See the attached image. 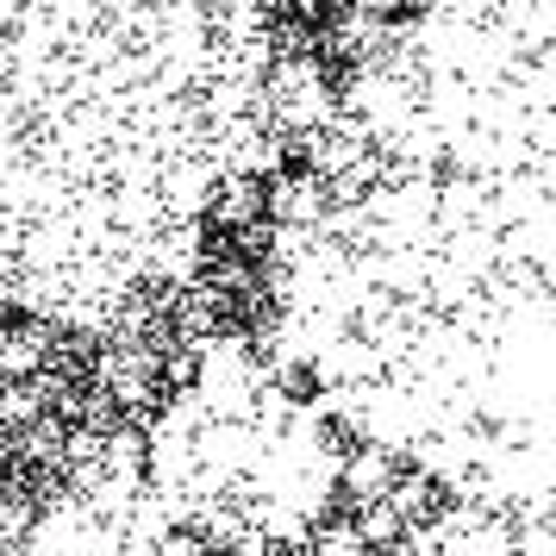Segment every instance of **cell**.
Listing matches in <instances>:
<instances>
[{
    "label": "cell",
    "mask_w": 556,
    "mask_h": 556,
    "mask_svg": "<svg viewBox=\"0 0 556 556\" xmlns=\"http://www.w3.org/2000/svg\"><path fill=\"white\" fill-rule=\"evenodd\" d=\"M0 556H194V544L169 531L144 476H70Z\"/></svg>",
    "instance_id": "cell-1"
},
{
    "label": "cell",
    "mask_w": 556,
    "mask_h": 556,
    "mask_svg": "<svg viewBox=\"0 0 556 556\" xmlns=\"http://www.w3.org/2000/svg\"><path fill=\"white\" fill-rule=\"evenodd\" d=\"M194 556H206V551H194Z\"/></svg>",
    "instance_id": "cell-2"
}]
</instances>
